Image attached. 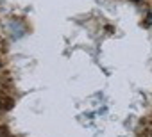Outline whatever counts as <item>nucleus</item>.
<instances>
[{"mask_svg":"<svg viewBox=\"0 0 152 137\" xmlns=\"http://www.w3.org/2000/svg\"><path fill=\"white\" fill-rule=\"evenodd\" d=\"M147 20H148V23H152V13H150V14L147 16Z\"/></svg>","mask_w":152,"mask_h":137,"instance_id":"nucleus-1","label":"nucleus"},{"mask_svg":"<svg viewBox=\"0 0 152 137\" xmlns=\"http://www.w3.org/2000/svg\"><path fill=\"white\" fill-rule=\"evenodd\" d=\"M132 2H140V0H132Z\"/></svg>","mask_w":152,"mask_h":137,"instance_id":"nucleus-2","label":"nucleus"}]
</instances>
